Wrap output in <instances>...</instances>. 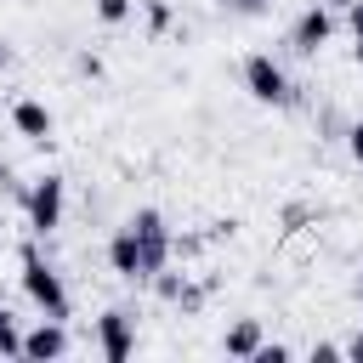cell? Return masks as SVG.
I'll return each instance as SVG.
<instances>
[{"instance_id":"obj_4","label":"cell","mask_w":363,"mask_h":363,"mask_svg":"<svg viewBox=\"0 0 363 363\" xmlns=\"http://www.w3.org/2000/svg\"><path fill=\"white\" fill-rule=\"evenodd\" d=\"M244 91L255 96V102H267V108H289L295 102V85H289V74L267 57V51H255V57H244Z\"/></svg>"},{"instance_id":"obj_1","label":"cell","mask_w":363,"mask_h":363,"mask_svg":"<svg viewBox=\"0 0 363 363\" xmlns=\"http://www.w3.org/2000/svg\"><path fill=\"white\" fill-rule=\"evenodd\" d=\"M17 261H23V295H28L45 318H68V284L51 272V261L40 255V244H34V238L17 250Z\"/></svg>"},{"instance_id":"obj_17","label":"cell","mask_w":363,"mask_h":363,"mask_svg":"<svg viewBox=\"0 0 363 363\" xmlns=\"http://www.w3.org/2000/svg\"><path fill=\"white\" fill-rule=\"evenodd\" d=\"M227 6H233V11H238V17H261V11H267V6H272V0H227Z\"/></svg>"},{"instance_id":"obj_8","label":"cell","mask_w":363,"mask_h":363,"mask_svg":"<svg viewBox=\"0 0 363 363\" xmlns=\"http://www.w3.org/2000/svg\"><path fill=\"white\" fill-rule=\"evenodd\" d=\"M11 130L28 136V142H51L57 119H51V108H45L40 96H17V102H11Z\"/></svg>"},{"instance_id":"obj_7","label":"cell","mask_w":363,"mask_h":363,"mask_svg":"<svg viewBox=\"0 0 363 363\" xmlns=\"http://www.w3.org/2000/svg\"><path fill=\"white\" fill-rule=\"evenodd\" d=\"M108 267H113L125 284H147V272H142V250H136L130 221H119V227H113V238H108Z\"/></svg>"},{"instance_id":"obj_11","label":"cell","mask_w":363,"mask_h":363,"mask_svg":"<svg viewBox=\"0 0 363 363\" xmlns=\"http://www.w3.org/2000/svg\"><path fill=\"white\" fill-rule=\"evenodd\" d=\"M0 357H23V329L11 312H0Z\"/></svg>"},{"instance_id":"obj_5","label":"cell","mask_w":363,"mask_h":363,"mask_svg":"<svg viewBox=\"0 0 363 363\" xmlns=\"http://www.w3.org/2000/svg\"><path fill=\"white\" fill-rule=\"evenodd\" d=\"M329 40H335V11L329 6H306L295 17V28H289V51L295 57H318Z\"/></svg>"},{"instance_id":"obj_2","label":"cell","mask_w":363,"mask_h":363,"mask_svg":"<svg viewBox=\"0 0 363 363\" xmlns=\"http://www.w3.org/2000/svg\"><path fill=\"white\" fill-rule=\"evenodd\" d=\"M62 210H68V187H62V176H40V182H28V193H23V216H28V233H34V238H51V233L62 227Z\"/></svg>"},{"instance_id":"obj_16","label":"cell","mask_w":363,"mask_h":363,"mask_svg":"<svg viewBox=\"0 0 363 363\" xmlns=\"http://www.w3.org/2000/svg\"><path fill=\"white\" fill-rule=\"evenodd\" d=\"M346 153H352V159H357V164H363V119H357V125H352V130H346Z\"/></svg>"},{"instance_id":"obj_15","label":"cell","mask_w":363,"mask_h":363,"mask_svg":"<svg viewBox=\"0 0 363 363\" xmlns=\"http://www.w3.org/2000/svg\"><path fill=\"white\" fill-rule=\"evenodd\" d=\"M147 11V28H170V0H142Z\"/></svg>"},{"instance_id":"obj_3","label":"cell","mask_w":363,"mask_h":363,"mask_svg":"<svg viewBox=\"0 0 363 363\" xmlns=\"http://www.w3.org/2000/svg\"><path fill=\"white\" fill-rule=\"evenodd\" d=\"M125 221H130V233H136V250H142V272H147V278H153V272H164V267H170V255H176V238H170L164 216H159L153 204H142V210H130Z\"/></svg>"},{"instance_id":"obj_10","label":"cell","mask_w":363,"mask_h":363,"mask_svg":"<svg viewBox=\"0 0 363 363\" xmlns=\"http://www.w3.org/2000/svg\"><path fill=\"white\" fill-rule=\"evenodd\" d=\"M261 340H267V335H261V323H255V318H238V323L227 329V340H221V352H227V357H244V363H250Z\"/></svg>"},{"instance_id":"obj_19","label":"cell","mask_w":363,"mask_h":363,"mask_svg":"<svg viewBox=\"0 0 363 363\" xmlns=\"http://www.w3.org/2000/svg\"><path fill=\"white\" fill-rule=\"evenodd\" d=\"M74 68H79V74H91V79H96V74H102V62H96V57H91V51H79V57H74Z\"/></svg>"},{"instance_id":"obj_20","label":"cell","mask_w":363,"mask_h":363,"mask_svg":"<svg viewBox=\"0 0 363 363\" xmlns=\"http://www.w3.org/2000/svg\"><path fill=\"white\" fill-rule=\"evenodd\" d=\"M340 352H346V357H357V363H363V329H357V335H352V340H346V346H340Z\"/></svg>"},{"instance_id":"obj_14","label":"cell","mask_w":363,"mask_h":363,"mask_svg":"<svg viewBox=\"0 0 363 363\" xmlns=\"http://www.w3.org/2000/svg\"><path fill=\"white\" fill-rule=\"evenodd\" d=\"M284 357H289V346H284V340H261L250 363H284Z\"/></svg>"},{"instance_id":"obj_22","label":"cell","mask_w":363,"mask_h":363,"mask_svg":"<svg viewBox=\"0 0 363 363\" xmlns=\"http://www.w3.org/2000/svg\"><path fill=\"white\" fill-rule=\"evenodd\" d=\"M0 312H6V306H0Z\"/></svg>"},{"instance_id":"obj_12","label":"cell","mask_w":363,"mask_h":363,"mask_svg":"<svg viewBox=\"0 0 363 363\" xmlns=\"http://www.w3.org/2000/svg\"><path fill=\"white\" fill-rule=\"evenodd\" d=\"M130 6H136V0H96V17H102L108 28H119V23L130 17Z\"/></svg>"},{"instance_id":"obj_9","label":"cell","mask_w":363,"mask_h":363,"mask_svg":"<svg viewBox=\"0 0 363 363\" xmlns=\"http://www.w3.org/2000/svg\"><path fill=\"white\" fill-rule=\"evenodd\" d=\"M23 357H34V363L68 357V329H62V318H40V329L23 335Z\"/></svg>"},{"instance_id":"obj_13","label":"cell","mask_w":363,"mask_h":363,"mask_svg":"<svg viewBox=\"0 0 363 363\" xmlns=\"http://www.w3.org/2000/svg\"><path fill=\"white\" fill-rule=\"evenodd\" d=\"M346 28H352V57L363 62V0H352V6H346Z\"/></svg>"},{"instance_id":"obj_18","label":"cell","mask_w":363,"mask_h":363,"mask_svg":"<svg viewBox=\"0 0 363 363\" xmlns=\"http://www.w3.org/2000/svg\"><path fill=\"white\" fill-rule=\"evenodd\" d=\"M335 357H346L335 340H323V346H312V363H335Z\"/></svg>"},{"instance_id":"obj_21","label":"cell","mask_w":363,"mask_h":363,"mask_svg":"<svg viewBox=\"0 0 363 363\" xmlns=\"http://www.w3.org/2000/svg\"><path fill=\"white\" fill-rule=\"evenodd\" d=\"M357 306H363V272H357Z\"/></svg>"},{"instance_id":"obj_6","label":"cell","mask_w":363,"mask_h":363,"mask_svg":"<svg viewBox=\"0 0 363 363\" xmlns=\"http://www.w3.org/2000/svg\"><path fill=\"white\" fill-rule=\"evenodd\" d=\"M96 346H102V357H108V363H125V357L136 352V323H130V312L108 306V312L96 318Z\"/></svg>"}]
</instances>
